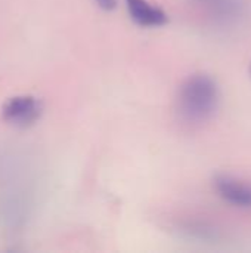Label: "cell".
<instances>
[{"label": "cell", "instance_id": "2", "mask_svg": "<svg viewBox=\"0 0 251 253\" xmlns=\"http://www.w3.org/2000/svg\"><path fill=\"white\" fill-rule=\"evenodd\" d=\"M43 113V104L33 95H16L7 98L1 105V117L16 127L34 125Z\"/></svg>", "mask_w": 251, "mask_h": 253}, {"label": "cell", "instance_id": "5", "mask_svg": "<svg viewBox=\"0 0 251 253\" xmlns=\"http://www.w3.org/2000/svg\"><path fill=\"white\" fill-rule=\"evenodd\" d=\"M124 1L132 21L141 27H161L169 21L167 13L158 6L149 3L148 0H124Z\"/></svg>", "mask_w": 251, "mask_h": 253}, {"label": "cell", "instance_id": "1", "mask_svg": "<svg viewBox=\"0 0 251 253\" xmlns=\"http://www.w3.org/2000/svg\"><path fill=\"white\" fill-rule=\"evenodd\" d=\"M178 113L189 125L204 123L213 117L219 105V87L207 74L188 77L178 92Z\"/></svg>", "mask_w": 251, "mask_h": 253}, {"label": "cell", "instance_id": "4", "mask_svg": "<svg viewBox=\"0 0 251 253\" xmlns=\"http://www.w3.org/2000/svg\"><path fill=\"white\" fill-rule=\"evenodd\" d=\"M215 190L223 202L235 208L251 209V184L249 182L220 175L215 179Z\"/></svg>", "mask_w": 251, "mask_h": 253}, {"label": "cell", "instance_id": "7", "mask_svg": "<svg viewBox=\"0 0 251 253\" xmlns=\"http://www.w3.org/2000/svg\"><path fill=\"white\" fill-rule=\"evenodd\" d=\"M250 71H251V68H250Z\"/></svg>", "mask_w": 251, "mask_h": 253}, {"label": "cell", "instance_id": "6", "mask_svg": "<svg viewBox=\"0 0 251 253\" xmlns=\"http://www.w3.org/2000/svg\"><path fill=\"white\" fill-rule=\"evenodd\" d=\"M95 3L104 10H112L117 7V0H95Z\"/></svg>", "mask_w": 251, "mask_h": 253}, {"label": "cell", "instance_id": "3", "mask_svg": "<svg viewBox=\"0 0 251 253\" xmlns=\"http://www.w3.org/2000/svg\"><path fill=\"white\" fill-rule=\"evenodd\" d=\"M219 24H232L247 10L246 0H189Z\"/></svg>", "mask_w": 251, "mask_h": 253}]
</instances>
